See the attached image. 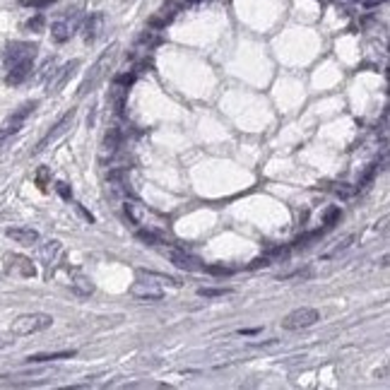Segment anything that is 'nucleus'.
<instances>
[{
  "mask_svg": "<svg viewBox=\"0 0 390 390\" xmlns=\"http://www.w3.org/2000/svg\"><path fill=\"white\" fill-rule=\"evenodd\" d=\"M126 212H128V217L132 219V222L142 224L145 229L159 231V234H164V231L169 229V219H164L162 215L152 212V210H147L145 205L135 203V200H128V203H126Z\"/></svg>",
  "mask_w": 390,
  "mask_h": 390,
  "instance_id": "obj_1",
  "label": "nucleus"
},
{
  "mask_svg": "<svg viewBox=\"0 0 390 390\" xmlns=\"http://www.w3.org/2000/svg\"><path fill=\"white\" fill-rule=\"evenodd\" d=\"M51 325H53V316H48V313H24V316H17L12 320L10 330H12V335L24 337V335L41 333Z\"/></svg>",
  "mask_w": 390,
  "mask_h": 390,
  "instance_id": "obj_2",
  "label": "nucleus"
},
{
  "mask_svg": "<svg viewBox=\"0 0 390 390\" xmlns=\"http://www.w3.org/2000/svg\"><path fill=\"white\" fill-rule=\"evenodd\" d=\"M318 320H320V313H318L316 308H297V311H292V313H287V316L282 318V328L284 330H303V328H311V325H316Z\"/></svg>",
  "mask_w": 390,
  "mask_h": 390,
  "instance_id": "obj_3",
  "label": "nucleus"
},
{
  "mask_svg": "<svg viewBox=\"0 0 390 390\" xmlns=\"http://www.w3.org/2000/svg\"><path fill=\"white\" fill-rule=\"evenodd\" d=\"M34 109H37V101H27L24 106H19V111H15L5 123H2V128H0V147H2V142H7V137H12L15 132H19L24 118L34 111Z\"/></svg>",
  "mask_w": 390,
  "mask_h": 390,
  "instance_id": "obj_4",
  "label": "nucleus"
},
{
  "mask_svg": "<svg viewBox=\"0 0 390 390\" xmlns=\"http://www.w3.org/2000/svg\"><path fill=\"white\" fill-rule=\"evenodd\" d=\"M130 294L135 299H140V301H162L164 299V292H162V287L159 284H152L147 279H140V282H135L132 287H130Z\"/></svg>",
  "mask_w": 390,
  "mask_h": 390,
  "instance_id": "obj_5",
  "label": "nucleus"
},
{
  "mask_svg": "<svg viewBox=\"0 0 390 390\" xmlns=\"http://www.w3.org/2000/svg\"><path fill=\"white\" fill-rule=\"evenodd\" d=\"M37 56V46L34 43H10L7 46V51H5V65H10V63H19V60H34Z\"/></svg>",
  "mask_w": 390,
  "mask_h": 390,
  "instance_id": "obj_6",
  "label": "nucleus"
},
{
  "mask_svg": "<svg viewBox=\"0 0 390 390\" xmlns=\"http://www.w3.org/2000/svg\"><path fill=\"white\" fill-rule=\"evenodd\" d=\"M73 118H75V111H68L65 113V116H63V118H60V121H58L56 126H53V130H48V132H46V137H43V140H41V142H39L37 145V149H34V152H43V149L48 147V145H51V142H56L58 137H60V135H63V132H65V130L70 128V123H73Z\"/></svg>",
  "mask_w": 390,
  "mask_h": 390,
  "instance_id": "obj_7",
  "label": "nucleus"
},
{
  "mask_svg": "<svg viewBox=\"0 0 390 390\" xmlns=\"http://www.w3.org/2000/svg\"><path fill=\"white\" fill-rule=\"evenodd\" d=\"M5 236L10 241L19 243V246H37L39 243V231L37 229H29V226H10L5 231Z\"/></svg>",
  "mask_w": 390,
  "mask_h": 390,
  "instance_id": "obj_8",
  "label": "nucleus"
},
{
  "mask_svg": "<svg viewBox=\"0 0 390 390\" xmlns=\"http://www.w3.org/2000/svg\"><path fill=\"white\" fill-rule=\"evenodd\" d=\"M32 63H34V60H19V63L5 65V68H7L5 82H7V85H19V82H24V80L29 77V73H32Z\"/></svg>",
  "mask_w": 390,
  "mask_h": 390,
  "instance_id": "obj_9",
  "label": "nucleus"
},
{
  "mask_svg": "<svg viewBox=\"0 0 390 390\" xmlns=\"http://www.w3.org/2000/svg\"><path fill=\"white\" fill-rule=\"evenodd\" d=\"M171 262L176 265V267H181V270H188V272H198V270H205V265H200V260L193 258L190 253L186 251H167Z\"/></svg>",
  "mask_w": 390,
  "mask_h": 390,
  "instance_id": "obj_10",
  "label": "nucleus"
},
{
  "mask_svg": "<svg viewBox=\"0 0 390 390\" xmlns=\"http://www.w3.org/2000/svg\"><path fill=\"white\" fill-rule=\"evenodd\" d=\"M70 287H73L75 294H80V297H92V294H94L92 279L87 277V275H82L80 270H75V272H73V282H70Z\"/></svg>",
  "mask_w": 390,
  "mask_h": 390,
  "instance_id": "obj_11",
  "label": "nucleus"
},
{
  "mask_svg": "<svg viewBox=\"0 0 390 390\" xmlns=\"http://www.w3.org/2000/svg\"><path fill=\"white\" fill-rule=\"evenodd\" d=\"M140 275V279H147V282H152V284H159V287H181V282H176L173 277H169V275H162V272H152V270H140L137 272Z\"/></svg>",
  "mask_w": 390,
  "mask_h": 390,
  "instance_id": "obj_12",
  "label": "nucleus"
},
{
  "mask_svg": "<svg viewBox=\"0 0 390 390\" xmlns=\"http://www.w3.org/2000/svg\"><path fill=\"white\" fill-rule=\"evenodd\" d=\"M10 270H12V272H19V275H24V277H34V275H37V270H34L32 260L22 258V256H10Z\"/></svg>",
  "mask_w": 390,
  "mask_h": 390,
  "instance_id": "obj_13",
  "label": "nucleus"
},
{
  "mask_svg": "<svg viewBox=\"0 0 390 390\" xmlns=\"http://www.w3.org/2000/svg\"><path fill=\"white\" fill-rule=\"evenodd\" d=\"M75 352H53V354H34V356H27V364H48V361H58V359H73Z\"/></svg>",
  "mask_w": 390,
  "mask_h": 390,
  "instance_id": "obj_14",
  "label": "nucleus"
},
{
  "mask_svg": "<svg viewBox=\"0 0 390 390\" xmlns=\"http://www.w3.org/2000/svg\"><path fill=\"white\" fill-rule=\"evenodd\" d=\"M73 34V24L70 22H65V19H58L51 24V37L56 39L58 43H63V41H68Z\"/></svg>",
  "mask_w": 390,
  "mask_h": 390,
  "instance_id": "obj_15",
  "label": "nucleus"
},
{
  "mask_svg": "<svg viewBox=\"0 0 390 390\" xmlns=\"http://www.w3.org/2000/svg\"><path fill=\"white\" fill-rule=\"evenodd\" d=\"M352 241H354V236H352V234H345L342 239H337V241H335V246L330 248V251H328V253H325V256H323V258H335V256L345 253V251H347V248L352 246Z\"/></svg>",
  "mask_w": 390,
  "mask_h": 390,
  "instance_id": "obj_16",
  "label": "nucleus"
},
{
  "mask_svg": "<svg viewBox=\"0 0 390 390\" xmlns=\"http://www.w3.org/2000/svg\"><path fill=\"white\" fill-rule=\"evenodd\" d=\"M106 58H109V56H101V58H99V63H96V65H94V68H92V77H87V80L82 82V87H80V92H82V94L87 92L89 87H94V82H96V80L101 77V68H104V63H106Z\"/></svg>",
  "mask_w": 390,
  "mask_h": 390,
  "instance_id": "obj_17",
  "label": "nucleus"
},
{
  "mask_svg": "<svg viewBox=\"0 0 390 390\" xmlns=\"http://www.w3.org/2000/svg\"><path fill=\"white\" fill-rule=\"evenodd\" d=\"M118 145H121V130H118V128H109L106 137H104V147H106V152L113 154V152L118 149Z\"/></svg>",
  "mask_w": 390,
  "mask_h": 390,
  "instance_id": "obj_18",
  "label": "nucleus"
},
{
  "mask_svg": "<svg viewBox=\"0 0 390 390\" xmlns=\"http://www.w3.org/2000/svg\"><path fill=\"white\" fill-rule=\"evenodd\" d=\"M58 256H60V243H58V241H48L43 248H41V258L46 260L48 265H51V262H56Z\"/></svg>",
  "mask_w": 390,
  "mask_h": 390,
  "instance_id": "obj_19",
  "label": "nucleus"
},
{
  "mask_svg": "<svg viewBox=\"0 0 390 390\" xmlns=\"http://www.w3.org/2000/svg\"><path fill=\"white\" fill-rule=\"evenodd\" d=\"M99 24H101V15H92L85 24V39H94L99 32Z\"/></svg>",
  "mask_w": 390,
  "mask_h": 390,
  "instance_id": "obj_20",
  "label": "nucleus"
},
{
  "mask_svg": "<svg viewBox=\"0 0 390 390\" xmlns=\"http://www.w3.org/2000/svg\"><path fill=\"white\" fill-rule=\"evenodd\" d=\"M75 68H77V60H73L70 65H65V68H63L65 73L60 75V77H58V82H56V85H53V89H51V92H58V89H60L63 85H65V80H68V75H73V70H75Z\"/></svg>",
  "mask_w": 390,
  "mask_h": 390,
  "instance_id": "obj_21",
  "label": "nucleus"
},
{
  "mask_svg": "<svg viewBox=\"0 0 390 390\" xmlns=\"http://www.w3.org/2000/svg\"><path fill=\"white\" fill-rule=\"evenodd\" d=\"M198 294L205 299H215V297H226V294H231V289H198Z\"/></svg>",
  "mask_w": 390,
  "mask_h": 390,
  "instance_id": "obj_22",
  "label": "nucleus"
},
{
  "mask_svg": "<svg viewBox=\"0 0 390 390\" xmlns=\"http://www.w3.org/2000/svg\"><path fill=\"white\" fill-rule=\"evenodd\" d=\"M340 217V210L333 207V210H328V215H325V226H333V222Z\"/></svg>",
  "mask_w": 390,
  "mask_h": 390,
  "instance_id": "obj_23",
  "label": "nucleus"
},
{
  "mask_svg": "<svg viewBox=\"0 0 390 390\" xmlns=\"http://www.w3.org/2000/svg\"><path fill=\"white\" fill-rule=\"evenodd\" d=\"M267 265H270V258H267V256H262V258H256V260H253V262H251L248 267H251V270H256V267H267Z\"/></svg>",
  "mask_w": 390,
  "mask_h": 390,
  "instance_id": "obj_24",
  "label": "nucleus"
},
{
  "mask_svg": "<svg viewBox=\"0 0 390 390\" xmlns=\"http://www.w3.org/2000/svg\"><path fill=\"white\" fill-rule=\"evenodd\" d=\"M51 0H22V5H29V7H43L48 5Z\"/></svg>",
  "mask_w": 390,
  "mask_h": 390,
  "instance_id": "obj_25",
  "label": "nucleus"
},
{
  "mask_svg": "<svg viewBox=\"0 0 390 390\" xmlns=\"http://www.w3.org/2000/svg\"><path fill=\"white\" fill-rule=\"evenodd\" d=\"M41 24H43V17H41V15L34 19H29V29H41Z\"/></svg>",
  "mask_w": 390,
  "mask_h": 390,
  "instance_id": "obj_26",
  "label": "nucleus"
},
{
  "mask_svg": "<svg viewBox=\"0 0 390 390\" xmlns=\"http://www.w3.org/2000/svg\"><path fill=\"white\" fill-rule=\"evenodd\" d=\"M381 2H386V0H361L364 7H376V5H381Z\"/></svg>",
  "mask_w": 390,
  "mask_h": 390,
  "instance_id": "obj_27",
  "label": "nucleus"
},
{
  "mask_svg": "<svg viewBox=\"0 0 390 390\" xmlns=\"http://www.w3.org/2000/svg\"><path fill=\"white\" fill-rule=\"evenodd\" d=\"M58 193H60L63 198H70V190H68V186H65V183H58Z\"/></svg>",
  "mask_w": 390,
  "mask_h": 390,
  "instance_id": "obj_28",
  "label": "nucleus"
},
{
  "mask_svg": "<svg viewBox=\"0 0 390 390\" xmlns=\"http://www.w3.org/2000/svg\"><path fill=\"white\" fill-rule=\"evenodd\" d=\"M5 347H10V340H2V337H0V349H5Z\"/></svg>",
  "mask_w": 390,
  "mask_h": 390,
  "instance_id": "obj_29",
  "label": "nucleus"
}]
</instances>
